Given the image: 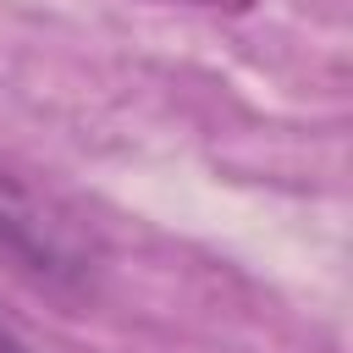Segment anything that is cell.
I'll list each match as a JSON object with an SVG mask.
<instances>
[{"label": "cell", "mask_w": 353, "mask_h": 353, "mask_svg": "<svg viewBox=\"0 0 353 353\" xmlns=\"http://www.w3.org/2000/svg\"><path fill=\"white\" fill-rule=\"evenodd\" d=\"M0 353H39V347H33L17 325H6V320H0Z\"/></svg>", "instance_id": "7a4b0ae2"}, {"label": "cell", "mask_w": 353, "mask_h": 353, "mask_svg": "<svg viewBox=\"0 0 353 353\" xmlns=\"http://www.w3.org/2000/svg\"><path fill=\"white\" fill-rule=\"evenodd\" d=\"M99 259L105 248L77 210L0 171V270L6 276L44 292H83L99 276Z\"/></svg>", "instance_id": "6da1fadb"}]
</instances>
